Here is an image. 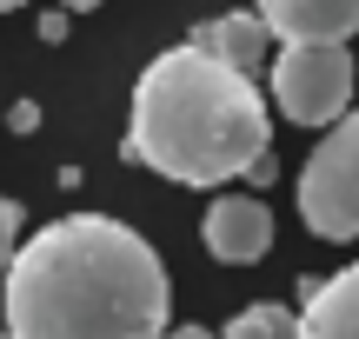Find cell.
Wrapping results in <instances>:
<instances>
[{"mask_svg":"<svg viewBox=\"0 0 359 339\" xmlns=\"http://www.w3.org/2000/svg\"><path fill=\"white\" fill-rule=\"evenodd\" d=\"M173 286L154 240L114 213H67L7 266L13 339H167Z\"/></svg>","mask_w":359,"mask_h":339,"instance_id":"6da1fadb","label":"cell"},{"mask_svg":"<svg viewBox=\"0 0 359 339\" xmlns=\"http://www.w3.org/2000/svg\"><path fill=\"white\" fill-rule=\"evenodd\" d=\"M273 146V113L253 74L219 60L200 40L154 53L147 74L133 80L127 106V146L120 153L133 167L160 173L173 186H226L253 173Z\"/></svg>","mask_w":359,"mask_h":339,"instance_id":"7a4b0ae2","label":"cell"},{"mask_svg":"<svg viewBox=\"0 0 359 339\" xmlns=\"http://www.w3.org/2000/svg\"><path fill=\"white\" fill-rule=\"evenodd\" d=\"M266 93L293 127H339L353 113V53H346V40H293V47H280Z\"/></svg>","mask_w":359,"mask_h":339,"instance_id":"3957f363","label":"cell"},{"mask_svg":"<svg viewBox=\"0 0 359 339\" xmlns=\"http://www.w3.org/2000/svg\"><path fill=\"white\" fill-rule=\"evenodd\" d=\"M299 220L320 240H359V106L299 167Z\"/></svg>","mask_w":359,"mask_h":339,"instance_id":"277c9868","label":"cell"},{"mask_svg":"<svg viewBox=\"0 0 359 339\" xmlns=\"http://www.w3.org/2000/svg\"><path fill=\"white\" fill-rule=\"evenodd\" d=\"M200 233H206V253H213L219 266H253V260H266V247H273V213H266V200H253V193H219L213 207H206Z\"/></svg>","mask_w":359,"mask_h":339,"instance_id":"5b68a950","label":"cell"},{"mask_svg":"<svg viewBox=\"0 0 359 339\" xmlns=\"http://www.w3.org/2000/svg\"><path fill=\"white\" fill-rule=\"evenodd\" d=\"M259 20L273 27V40H353L359 34V0H259Z\"/></svg>","mask_w":359,"mask_h":339,"instance_id":"8992f818","label":"cell"},{"mask_svg":"<svg viewBox=\"0 0 359 339\" xmlns=\"http://www.w3.org/2000/svg\"><path fill=\"white\" fill-rule=\"evenodd\" d=\"M299 339H359V260L339 266V273L320 279V286H306Z\"/></svg>","mask_w":359,"mask_h":339,"instance_id":"52a82bcc","label":"cell"},{"mask_svg":"<svg viewBox=\"0 0 359 339\" xmlns=\"http://www.w3.org/2000/svg\"><path fill=\"white\" fill-rule=\"evenodd\" d=\"M193 40L213 47L219 60H233L240 74H259V60H266V47H273V27L259 20V13H219V20L193 27Z\"/></svg>","mask_w":359,"mask_h":339,"instance_id":"ba28073f","label":"cell"},{"mask_svg":"<svg viewBox=\"0 0 359 339\" xmlns=\"http://www.w3.org/2000/svg\"><path fill=\"white\" fill-rule=\"evenodd\" d=\"M226 339H299V313L280 300H253L226 319Z\"/></svg>","mask_w":359,"mask_h":339,"instance_id":"9c48e42d","label":"cell"},{"mask_svg":"<svg viewBox=\"0 0 359 339\" xmlns=\"http://www.w3.org/2000/svg\"><path fill=\"white\" fill-rule=\"evenodd\" d=\"M13 253H20V207H13V200L0 193V279H7Z\"/></svg>","mask_w":359,"mask_h":339,"instance_id":"30bf717a","label":"cell"},{"mask_svg":"<svg viewBox=\"0 0 359 339\" xmlns=\"http://www.w3.org/2000/svg\"><path fill=\"white\" fill-rule=\"evenodd\" d=\"M167 339H226V333H206V326H173Z\"/></svg>","mask_w":359,"mask_h":339,"instance_id":"8fae6325","label":"cell"},{"mask_svg":"<svg viewBox=\"0 0 359 339\" xmlns=\"http://www.w3.org/2000/svg\"><path fill=\"white\" fill-rule=\"evenodd\" d=\"M100 0H60V13H93Z\"/></svg>","mask_w":359,"mask_h":339,"instance_id":"7c38bea8","label":"cell"},{"mask_svg":"<svg viewBox=\"0 0 359 339\" xmlns=\"http://www.w3.org/2000/svg\"><path fill=\"white\" fill-rule=\"evenodd\" d=\"M13 7H27V0H0V13H13Z\"/></svg>","mask_w":359,"mask_h":339,"instance_id":"4fadbf2b","label":"cell"},{"mask_svg":"<svg viewBox=\"0 0 359 339\" xmlns=\"http://www.w3.org/2000/svg\"><path fill=\"white\" fill-rule=\"evenodd\" d=\"M0 339H13V333H7V326H0Z\"/></svg>","mask_w":359,"mask_h":339,"instance_id":"5bb4252c","label":"cell"}]
</instances>
